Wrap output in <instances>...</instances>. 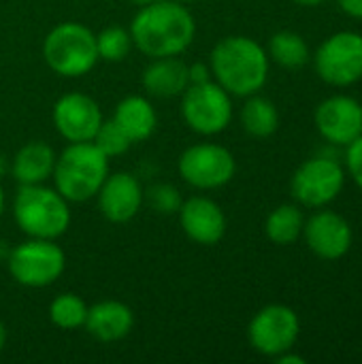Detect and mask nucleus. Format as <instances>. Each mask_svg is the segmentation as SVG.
<instances>
[{
	"label": "nucleus",
	"mask_w": 362,
	"mask_h": 364,
	"mask_svg": "<svg viewBox=\"0 0 362 364\" xmlns=\"http://www.w3.org/2000/svg\"><path fill=\"white\" fill-rule=\"evenodd\" d=\"M132 45L147 58L181 55L196 36V19L181 0H156L139 6L130 21Z\"/></svg>",
	"instance_id": "1"
},
{
	"label": "nucleus",
	"mask_w": 362,
	"mask_h": 364,
	"mask_svg": "<svg viewBox=\"0 0 362 364\" xmlns=\"http://www.w3.org/2000/svg\"><path fill=\"white\" fill-rule=\"evenodd\" d=\"M269 53L250 36L220 38L209 55L211 79L218 81L230 96L247 98L258 94L269 79Z\"/></svg>",
	"instance_id": "2"
},
{
	"label": "nucleus",
	"mask_w": 362,
	"mask_h": 364,
	"mask_svg": "<svg viewBox=\"0 0 362 364\" xmlns=\"http://www.w3.org/2000/svg\"><path fill=\"white\" fill-rule=\"evenodd\" d=\"M13 220L26 237L55 241L70 228V203L45 183L19 186L13 198Z\"/></svg>",
	"instance_id": "3"
},
{
	"label": "nucleus",
	"mask_w": 362,
	"mask_h": 364,
	"mask_svg": "<svg viewBox=\"0 0 362 364\" xmlns=\"http://www.w3.org/2000/svg\"><path fill=\"white\" fill-rule=\"evenodd\" d=\"M109 175V158L92 143H68L53 166V188L68 203L96 198Z\"/></svg>",
	"instance_id": "4"
},
{
	"label": "nucleus",
	"mask_w": 362,
	"mask_h": 364,
	"mask_svg": "<svg viewBox=\"0 0 362 364\" xmlns=\"http://www.w3.org/2000/svg\"><path fill=\"white\" fill-rule=\"evenodd\" d=\"M43 58L60 77H83L98 62L96 34L79 21H62L47 32Z\"/></svg>",
	"instance_id": "5"
},
{
	"label": "nucleus",
	"mask_w": 362,
	"mask_h": 364,
	"mask_svg": "<svg viewBox=\"0 0 362 364\" xmlns=\"http://www.w3.org/2000/svg\"><path fill=\"white\" fill-rule=\"evenodd\" d=\"M9 275L23 288H47L55 284L66 269L64 250L51 239H32L9 250Z\"/></svg>",
	"instance_id": "6"
},
{
	"label": "nucleus",
	"mask_w": 362,
	"mask_h": 364,
	"mask_svg": "<svg viewBox=\"0 0 362 364\" xmlns=\"http://www.w3.org/2000/svg\"><path fill=\"white\" fill-rule=\"evenodd\" d=\"M181 98V117L190 130L203 136L224 132L233 119V98L213 79L205 83H190Z\"/></svg>",
	"instance_id": "7"
},
{
	"label": "nucleus",
	"mask_w": 362,
	"mask_h": 364,
	"mask_svg": "<svg viewBox=\"0 0 362 364\" xmlns=\"http://www.w3.org/2000/svg\"><path fill=\"white\" fill-rule=\"evenodd\" d=\"M177 171L181 179L196 190H218L233 181L237 160L224 145L196 143L181 151Z\"/></svg>",
	"instance_id": "8"
},
{
	"label": "nucleus",
	"mask_w": 362,
	"mask_h": 364,
	"mask_svg": "<svg viewBox=\"0 0 362 364\" xmlns=\"http://www.w3.org/2000/svg\"><path fill=\"white\" fill-rule=\"evenodd\" d=\"M316 73L335 87H348L362 79V34L341 30L331 34L314 55Z\"/></svg>",
	"instance_id": "9"
},
{
	"label": "nucleus",
	"mask_w": 362,
	"mask_h": 364,
	"mask_svg": "<svg viewBox=\"0 0 362 364\" xmlns=\"http://www.w3.org/2000/svg\"><path fill=\"white\" fill-rule=\"evenodd\" d=\"M346 183V173L335 158L318 156L305 160L290 179V192L303 207H324L333 203Z\"/></svg>",
	"instance_id": "10"
},
{
	"label": "nucleus",
	"mask_w": 362,
	"mask_h": 364,
	"mask_svg": "<svg viewBox=\"0 0 362 364\" xmlns=\"http://www.w3.org/2000/svg\"><path fill=\"white\" fill-rule=\"evenodd\" d=\"M301 335V320L294 309L288 305H267L262 307L247 326L250 346L269 358H277L280 354L292 350Z\"/></svg>",
	"instance_id": "11"
},
{
	"label": "nucleus",
	"mask_w": 362,
	"mask_h": 364,
	"mask_svg": "<svg viewBox=\"0 0 362 364\" xmlns=\"http://www.w3.org/2000/svg\"><path fill=\"white\" fill-rule=\"evenodd\" d=\"M51 117L58 134L68 143L92 141L105 119L98 102L81 92H68L60 96L53 105Z\"/></svg>",
	"instance_id": "12"
},
{
	"label": "nucleus",
	"mask_w": 362,
	"mask_h": 364,
	"mask_svg": "<svg viewBox=\"0 0 362 364\" xmlns=\"http://www.w3.org/2000/svg\"><path fill=\"white\" fill-rule=\"evenodd\" d=\"M316 128L331 145L348 147L362 134V105L352 96H331L316 109Z\"/></svg>",
	"instance_id": "13"
},
{
	"label": "nucleus",
	"mask_w": 362,
	"mask_h": 364,
	"mask_svg": "<svg viewBox=\"0 0 362 364\" xmlns=\"http://www.w3.org/2000/svg\"><path fill=\"white\" fill-rule=\"evenodd\" d=\"M96 200L105 220L111 224H126L139 215L145 203V190L132 173H109Z\"/></svg>",
	"instance_id": "14"
},
{
	"label": "nucleus",
	"mask_w": 362,
	"mask_h": 364,
	"mask_svg": "<svg viewBox=\"0 0 362 364\" xmlns=\"http://www.w3.org/2000/svg\"><path fill=\"white\" fill-rule=\"evenodd\" d=\"M303 237L307 247L322 260H339L352 247V226L348 220L335 211H318L314 213L305 226Z\"/></svg>",
	"instance_id": "15"
},
{
	"label": "nucleus",
	"mask_w": 362,
	"mask_h": 364,
	"mask_svg": "<svg viewBox=\"0 0 362 364\" xmlns=\"http://www.w3.org/2000/svg\"><path fill=\"white\" fill-rule=\"evenodd\" d=\"M177 218L183 235L198 245H215L226 235V215L209 196L183 198Z\"/></svg>",
	"instance_id": "16"
},
{
	"label": "nucleus",
	"mask_w": 362,
	"mask_h": 364,
	"mask_svg": "<svg viewBox=\"0 0 362 364\" xmlns=\"http://www.w3.org/2000/svg\"><path fill=\"white\" fill-rule=\"evenodd\" d=\"M83 328L100 343H115L134 328V314L122 301H100L87 307Z\"/></svg>",
	"instance_id": "17"
},
{
	"label": "nucleus",
	"mask_w": 362,
	"mask_h": 364,
	"mask_svg": "<svg viewBox=\"0 0 362 364\" xmlns=\"http://www.w3.org/2000/svg\"><path fill=\"white\" fill-rule=\"evenodd\" d=\"M58 154L45 141H28L11 160V175L19 186L45 183L53 175Z\"/></svg>",
	"instance_id": "18"
},
{
	"label": "nucleus",
	"mask_w": 362,
	"mask_h": 364,
	"mask_svg": "<svg viewBox=\"0 0 362 364\" xmlns=\"http://www.w3.org/2000/svg\"><path fill=\"white\" fill-rule=\"evenodd\" d=\"M190 85L188 64L175 58H154L143 70V87L154 98H177Z\"/></svg>",
	"instance_id": "19"
},
{
	"label": "nucleus",
	"mask_w": 362,
	"mask_h": 364,
	"mask_svg": "<svg viewBox=\"0 0 362 364\" xmlns=\"http://www.w3.org/2000/svg\"><path fill=\"white\" fill-rule=\"evenodd\" d=\"M111 119L132 141V145L147 141L156 132V126H158V115H156L151 100L139 94L122 98L115 105Z\"/></svg>",
	"instance_id": "20"
},
{
	"label": "nucleus",
	"mask_w": 362,
	"mask_h": 364,
	"mask_svg": "<svg viewBox=\"0 0 362 364\" xmlns=\"http://www.w3.org/2000/svg\"><path fill=\"white\" fill-rule=\"evenodd\" d=\"M241 124L250 136L267 139L280 128V111L269 98L252 94L241 109Z\"/></svg>",
	"instance_id": "21"
},
{
	"label": "nucleus",
	"mask_w": 362,
	"mask_h": 364,
	"mask_svg": "<svg viewBox=\"0 0 362 364\" xmlns=\"http://www.w3.org/2000/svg\"><path fill=\"white\" fill-rule=\"evenodd\" d=\"M303 226L305 218L297 205H280L269 213L265 222V235L275 245H290L303 235Z\"/></svg>",
	"instance_id": "22"
},
{
	"label": "nucleus",
	"mask_w": 362,
	"mask_h": 364,
	"mask_svg": "<svg viewBox=\"0 0 362 364\" xmlns=\"http://www.w3.org/2000/svg\"><path fill=\"white\" fill-rule=\"evenodd\" d=\"M269 60L284 68H301L309 62V47L307 41L292 32V30H282L271 36L269 41Z\"/></svg>",
	"instance_id": "23"
},
{
	"label": "nucleus",
	"mask_w": 362,
	"mask_h": 364,
	"mask_svg": "<svg viewBox=\"0 0 362 364\" xmlns=\"http://www.w3.org/2000/svg\"><path fill=\"white\" fill-rule=\"evenodd\" d=\"M87 316V303L75 292H62L49 303V320L62 331L83 328Z\"/></svg>",
	"instance_id": "24"
},
{
	"label": "nucleus",
	"mask_w": 362,
	"mask_h": 364,
	"mask_svg": "<svg viewBox=\"0 0 362 364\" xmlns=\"http://www.w3.org/2000/svg\"><path fill=\"white\" fill-rule=\"evenodd\" d=\"M132 36L130 30L122 28V26H109L105 30H100L96 34V51H98V60L105 62H122L128 58L130 49H132Z\"/></svg>",
	"instance_id": "25"
},
{
	"label": "nucleus",
	"mask_w": 362,
	"mask_h": 364,
	"mask_svg": "<svg viewBox=\"0 0 362 364\" xmlns=\"http://www.w3.org/2000/svg\"><path fill=\"white\" fill-rule=\"evenodd\" d=\"M92 143L107 156V158H117L126 154L132 147V141L115 126L113 119H102L100 128L96 130Z\"/></svg>",
	"instance_id": "26"
},
{
	"label": "nucleus",
	"mask_w": 362,
	"mask_h": 364,
	"mask_svg": "<svg viewBox=\"0 0 362 364\" xmlns=\"http://www.w3.org/2000/svg\"><path fill=\"white\" fill-rule=\"evenodd\" d=\"M145 203L160 215H177L183 198L179 190L171 183H156L149 190H145Z\"/></svg>",
	"instance_id": "27"
},
{
	"label": "nucleus",
	"mask_w": 362,
	"mask_h": 364,
	"mask_svg": "<svg viewBox=\"0 0 362 364\" xmlns=\"http://www.w3.org/2000/svg\"><path fill=\"white\" fill-rule=\"evenodd\" d=\"M346 166H348V173L352 175L354 183L362 190V134L352 141L348 145V151H346Z\"/></svg>",
	"instance_id": "28"
},
{
	"label": "nucleus",
	"mask_w": 362,
	"mask_h": 364,
	"mask_svg": "<svg viewBox=\"0 0 362 364\" xmlns=\"http://www.w3.org/2000/svg\"><path fill=\"white\" fill-rule=\"evenodd\" d=\"M188 75H190V83H205L211 79V68L205 62H194L188 66Z\"/></svg>",
	"instance_id": "29"
},
{
	"label": "nucleus",
	"mask_w": 362,
	"mask_h": 364,
	"mask_svg": "<svg viewBox=\"0 0 362 364\" xmlns=\"http://www.w3.org/2000/svg\"><path fill=\"white\" fill-rule=\"evenodd\" d=\"M337 4H339L341 11L348 13L350 17L362 19V0H337Z\"/></svg>",
	"instance_id": "30"
},
{
	"label": "nucleus",
	"mask_w": 362,
	"mask_h": 364,
	"mask_svg": "<svg viewBox=\"0 0 362 364\" xmlns=\"http://www.w3.org/2000/svg\"><path fill=\"white\" fill-rule=\"evenodd\" d=\"M275 360H277L280 364H305V358H303V356H299V354H290V350H288V352H284V354H280Z\"/></svg>",
	"instance_id": "31"
},
{
	"label": "nucleus",
	"mask_w": 362,
	"mask_h": 364,
	"mask_svg": "<svg viewBox=\"0 0 362 364\" xmlns=\"http://www.w3.org/2000/svg\"><path fill=\"white\" fill-rule=\"evenodd\" d=\"M4 346H6V326L0 320V352L4 350Z\"/></svg>",
	"instance_id": "32"
},
{
	"label": "nucleus",
	"mask_w": 362,
	"mask_h": 364,
	"mask_svg": "<svg viewBox=\"0 0 362 364\" xmlns=\"http://www.w3.org/2000/svg\"><path fill=\"white\" fill-rule=\"evenodd\" d=\"M292 2H297V4H301V6H318V4H322L324 0H292Z\"/></svg>",
	"instance_id": "33"
},
{
	"label": "nucleus",
	"mask_w": 362,
	"mask_h": 364,
	"mask_svg": "<svg viewBox=\"0 0 362 364\" xmlns=\"http://www.w3.org/2000/svg\"><path fill=\"white\" fill-rule=\"evenodd\" d=\"M132 4H137V6H145V4H151V2H156V0H130Z\"/></svg>",
	"instance_id": "34"
},
{
	"label": "nucleus",
	"mask_w": 362,
	"mask_h": 364,
	"mask_svg": "<svg viewBox=\"0 0 362 364\" xmlns=\"http://www.w3.org/2000/svg\"><path fill=\"white\" fill-rule=\"evenodd\" d=\"M4 211V190H2V183H0V215Z\"/></svg>",
	"instance_id": "35"
},
{
	"label": "nucleus",
	"mask_w": 362,
	"mask_h": 364,
	"mask_svg": "<svg viewBox=\"0 0 362 364\" xmlns=\"http://www.w3.org/2000/svg\"><path fill=\"white\" fill-rule=\"evenodd\" d=\"M181 2H196V0H181Z\"/></svg>",
	"instance_id": "36"
}]
</instances>
